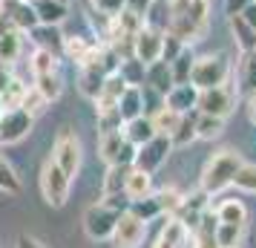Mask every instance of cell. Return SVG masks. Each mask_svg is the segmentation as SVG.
<instances>
[{
  "label": "cell",
  "instance_id": "cell-1",
  "mask_svg": "<svg viewBox=\"0 0 256 248\" xmlns=\"http://www.w3.org/2000/svg\"><path fill=\"white\" fill-rule=\"evenodd\" d=\"M239 165H242V156L236 153V150H219V153H213L208 159L204 170H202V182H198V188L204 190L208 196L224 190L228 185H233V176H236Z\"/></svg>",
  "mask_w": 256,
  "mask_h": 248
},
{
  "label": "cell",
  "instance_id": "cell-2",
  "mask_svg": "<svg viewBox=\"0 0 256 248\" xmlns=\"http://www.w3.org/2000/svg\"><path fill=\"white\" fill-rule=\"evenodd\" d=\"M228 75H230V61H228V55H222V52H216V55H202L193 64L190 84L196 90H210V87L228 84Z\"/></svg>",
  "mask_w": 256,
  "mask_h": 248
},
{
  "label": "cell",
  "instance_id": "cell-3",
  "mask_svg": "<svg viewBox=\"0 0 256 248\" xmlns=\"http://www.w3.org/2000/svg\"><path fill=\"white\" fill-rule=\"evenodd\" d=\"M81 159H84L81 139L75 136V130L60 127L58 136H55V144H52V162H55L70 179H75L78 170H81Z\"/></svg>",
  "mask_w": 256,
  "mask_h": 248
},
{
  "label": "cell",
  "instance_id": "cell-4",
  "mask_svg": "<svg viewBox=\"0 0 256 248\" xmlns=\"http://www.w3.org/2000/svg\"><path fill=\"white\" fill-rule=\"evenodd\" d=\"M70 185H72V179L66 176V173L52 162V156H49L46 162H44V167H40V193H44L46 205L64 208L66 199H70Z\"/></svg>",
  "mask_w": 256,
  "mask_h": 248
},
{
  "label": "cell",
  "instance_id": "cell-5",
  "mask_svg": "<svg viewBox=\"0 0 256 248\" xmlns=\"http://www.w3.org/2000/svg\"><path fill=\"white\" fill-rule=\"evenodd\" d=\"M116 222H118V211L116 208H110L106 202H95V205H90V208L84 211V231H86V236L95 239V242L110 239Z\"/></svg>",
  "mask_w": 256,
  "mask_h": 248
},
{
  "label": "cell",
  "instance_id": "cell-6",
  "mask_svg": "<svg viewBox=\"0 0 256 248\" xmlns=\"http://www.w3.org/2000/svg\"><path fill=\"white\" fill-rule=\"evenodd\" d=\"M173 150V144H170V136H152L150 142H144L136 147V159H132V167H138V170H147V173H156L158 167L167 162V156Z\"/></svg>",
  "mask_w": 256,
  "mask_h": 248
},
{
  "label": "cell",
  "instance_id": "cell-7",
  "mask_svg": "<svg viewBox=\"0 0 256 248\" xmlns=\"http://www.w3.org/2000/svg\"><path fill=\"white\" fill-rule=\"evenodd\" d=\"M35 127V116H29L24 107H9L0 113V144H14L26 139Z\"/></svg>",
  "mask_w": 256,
  "mask_h": 248
},
{
  "label": "cell",
  "instance_id": "cell-8",
  "mask_svg": "<svg viewBox=\"0 0 256 248\" xmlns=\"http://www.w3.org/2000/svg\"><path fill=\"white\" fill-rule=\"evenodd\" d=\"M196 110L198 113H208V116L228 118L233 110H236V93H233L228 84H222V87H210V90H198Z\"/></svg>",
  "mask_w": 256,
  "mask_h": 248
},
{
  "label": "cell",
  "instance_id": "cell-9",
  "mask_svg": "<svg viewBox=\"0 0 256 248\" xmlns=\"http://www.w3.org/2000/svg\"><path fill=\"white\" fill-rule=\"evenodd\" d=\"M144 236H147V222L138 219L132 211H124L118 213V222L112 228V245L116 248H138L144 242Z\"/></svg>",
  "mask_w": 256,
  "mask_h": 248
},
{
  "label": "cell",
  "instance_id": "cell-10",
  "mask_svg": "<svg viewBox=\"0 0 256 248\" xmlns=\"http://www.w3.org/2000/svg\"><path fill=\"white\" fill-rule=\"evenodd\" d=\"M98 156L106 165H132L136 159V144L124 139V133H106L98 136Z\"/></svg>",
  "mask_w": 256,
  "mask_h": 248
},
{
  "label": "cell",
  "instance_id": "cell-11",
  "mask_svg": "<svg viewBox=\"0 0 256 248\" xmlns=\"http://www.w3.org/2000/svg\"><path fill=\"white\" fill-rule=\"evenodd\" d=\"M162 47H164V32L141 26L138 35L132 38V58H138L147 67L152 61H162Z\"/></svg>",
  "mask_w": 256,
  "mask_h": 248
},
{
  "label": "cell",
  "instance_id": "cell-12",
  "mask_svg": "<svg viewBox=\"0 0 256 248\" xmlns=\"http://www.w3.org/2000/svg\"><path fill=\"white\" fill-rule=\"evenodd\" d=\"M64 55L70 61H75L78 67H86V64H92L95 55H98V49L101 44H92V41H86L81 35H64Z\"/></svg>",
  "mask_w": 256,
  "mask_h": 248
},
{
  "label": "cell",
  "instance_id": "cell-13",
  "mask_svg": "<svg viewBox=\"0 0 256 248\" xmlns=\"http://www.w3.org/2000/svg\"><path fill=\"white\" fill-rule=\"evenodd\" d=\"M196 101H198V90L193 87V84H173L170 87V93L164 95V104L173 107L176 113H190V110H196Z\"/></svg>",
  "mask_w": 256,
  "mask_h": 248
},
{
  "label": "cell",
  "instance_id": "cell-14",
  "mask_svg": "<svg viewBox=\"0 0 256 248\" xmlns=\"http://www.w3.org/2000/svg\"><path fill=\"white\" fill-rule=\"evenodd\" d=\"M32 9L38 15V24H46V26H60L70 15V6L64 0H29Z\"/></svg>",
  "mask_w": 256,
  "mask_h": 248
},
{
  "label": "cell",
  "instance_id": "cell-15",
  "mask_svg": "<svg viewBox=\"0 0 256 248\" xmlns=\"http://www.w3.org/2000/svg\"><path fill=\"white\" fill-rule=\"evenodd\" d=\"M127 87L130 84L124 81L118 72L106 75L104 87H101V93H98V98H95V113H98V110H112V107H118V98H121V93H124Z\"/></svg>",
  "mask_w": 256,
  "mask_h": 248
},
{
  "label": "cell",
  "instance_id": "cell-16",
  "mask_svg": "<svg viewBox=\"0 0 256 248\" xmlns=\"http://www.w3.org/2000/svg\"><path fill=\"white\" fill-rule=\"evenodd\" d=\"M144 81L150 84L152 93L164 95L170 93V87H173V72H170V64L167 61H152L147 64V70H144Z\"/></svg>",
  "mask_w": 256,
  "mask_h": 248
},
{
  "label": "cell",
  "instance_id": "cell-17",
  "mask_svg": "<svg viewBox=\"0 0 256 248\" xmlns=\"http://www.w3.org/2000/svg\"><path fill=\"white\" fill-rule=\"evenodd\" d=\"M150 193H152V173L138 170V167H130L127 182H124V196H127L130 202H136V199L150 196Z\"/></svg>",
  "mask_w": 256,
  "mask_h": 248
},
{
  "label": "cell",
  "instance_id": "cell-18",
  "mask_svg": "<svg viewBox=\"0 0 256 248\" xmlns=\"http://www.w3.org/2000/svg\"><path fill=\"white\" fill-rule=\"evenodd\" d=\"M228 24H230V32H233V41H236V47L242 55L248 52H256V29L248 21H244L242 15H230L228 18Z\"/></svg>",
  "mask_w": 256,
  "mask_h": 248
},
{
  "label": "cell",
  "instance_id": "cell-19",
  "mask_svg": "<svg viewBox=\"0 0 256 248\" xmlns=\"http://www.w3.org/2000/svg\"><path fill=\"white\" fill-rule=\"evenodd\" d=\"M187 234H190V231L184 228V222H182V219H176V216H170L167 225L158 231L156 245H152V248H182L187 242Z\"/></svg>",
  "mask_w": 256,
  "mask_h": 248
},
{
  "label": "cell",
  "instance_id": "cell-20",
  "mask_svg": "<svg viewBox=\"0 0 256 248\" xmlns=\"http://www.w3.org/2000/svg\"><path fill=\"white\" fill-rule=\"evenodd\" d=\"M121 133H124L127 142H132L136 147H138V144L150 142L152 136H156V127H152L150 116H136V118H130V121H124Z\"/></svg>",
  "mask_w": 256,
  "mask_h": 248
},
{
  "label": "cell",
  "instance_id": "cell-21",
  "mask_svg": "<svg viewBox=\"0 0 256 248\" xmlns=\"http://www.w3.org/2000/svg\"><path fill=\"white\" fill-rule=\"evenodd\" d=\"M248 234V222H219L216 225V245L219 248H239Z\"/></svg>",
  "mask_w": 256,
  "mask_h": 248
},
{
  "label": "cell",
  "instance_id": "cell-22",
  "mask_svg": "<svg viewBox=\"0 0 256 248\" xmlns=\"http://www.w3.org/2000/svg\"><path fill=\"white\" fill-rule=\"evenodd\" d=\"M118 113L124 121L136 116H144V93H141V87H127L121 98H118Z\"/></svg>",
  "mask_w": 256,
  "mask_h": 248
},
{
  "label": "cell",
  "instance_id": "cell-23",
  "mask_svg": "<svg viewBox=\"0 0 256 248\" xmlns=\"http://www.w3.org/2000/svg\"><path fill=\"white\" fill-rule=\"evenodd\" d=\"M104 72L98 70L95 64H86V67H81V75H78V90H81V95H86V98H98V93H101V87H104Z\"/></svg>",
  "mask_w": 256,
  "mask_h": 248
},
{
  "label": "cell",
  "instance_id": "cell-24",
  "mask_svg": "<svg viewBox=\"0 0 256 248\" xmlns=\"http://www.w3.org/2000/svg\"><path fill=\"white\" fill-rule=\"evenodd\" d=\"M170 21H173V12H170V0H152L150 9L144 12V26H150V29H158V32H167Z\"/></svg>",
  "mask_w": 256,
  "mask_h": 248
},
{
  "label": "cell",
  "instance_id": "cell-25",
  "mask_svg": "<svg viewBox=\"0 0 256 248\" xmlns=\"http://www.w3.org/2000/svg\"><path fill=\"white\" fill-rule=\"evenodd\" d=\"M190 142H196V110H190L182 116L178 127L170 133V144L173 147H187Z\"/></svg>",
  "mask_w": 256,
  "mask_h": 248
},
{
  "label": "cell",
  "instance_id": "cell-26",
  "mask_svg": "<svg viewBox=\"0 0 256 248\" xmlns=\"http://www.w3.org/2000/svg\"><path fill=\"white\" fill-rule=\"evenodd\" d=\"M150 121H152V127H156V133H158V136H170V133L178 127L182 113H176L173 107L162 104V107H156V113L150 116Z\"/></svg>",
  "mask_w": 256,
  "mask_h": 248
},
{
  "label": "cell",
  "instance_id": "cell-27",
  "mask_svg": "<svg viewBox=\"0 0 256 248\" xmlns=\"http://www.w3.org/2000/svg\"><path fill=\"white\" fill-rule=\"evenodd\" d=\"M193 64H196V55L193 49L184 47L173 61H170V72H173V84H187L190 81V72H193Z\"/></svg>",
  "mask_w": 256,
  "mask_h": 248
},
{
  "label": "cell",
  "instance_id": "cell-28",
  "mask_svg": "<svg viewBox=\"0 0 256 248\" xmlns=\"http://www.w3.org/2000/svg\"><path fill=\"white\" fill-rule=\"evenodd\" d=\"M60 61H58V52H52V49H44L38 47L32 52V61H29V70L32 75H46V72H58Z\"/></svg>",
  "mask_w": 256,
  "mask_h": 248
},
{
  "label": "cell",
  "instance_id": "cell-29",
  "mask_svg": "<svg viewBox=\"0 0 256 248\" xmlns=\"http://www.w3.org/2000/svg\"><path fill=\"white\" fill-rule=\"evenodd\" d=\"M20 47H24V41H20V32H18L14 26H9V29L0 32V61H6V64L18 61Z\"/></svg>",
  "mask_w": 256,
  "mask_h": 248
},
{
  "label": "cell",
  "instance_id": "cell-30",
  "mask_svg": "<svg viewBox=\"0 0 256 248\" xmlns=\"http://www.w3.org/2000/svg\"><path fill=\"white\" fill-rule=\"evenodd\" d=\"M32 41H35L38 47L44 49H52V52H60V47H64V35H60L58 26H46V24H38L35 29H32Z\"/></svg>",
  "mask_w": 256,
  "mask_h": 248
},
{
  "label": "cell",
  "instance_id": "cell-31",
  "mask_svg": "<svg viewBox=\"0 0 256 248\" xmlns=\"http://www.w3.org/2000/svg\"><path fill=\"white\" fill-rule=\"evenodd\" d=\"M35 90L46 101H55V98H60V93H64V78H60V72H46V75H35Z\"/></svg>",
  "mask_w": 256,
  "mask_h": 248
},
{
  "label": "cell",
  "instance_id": "cell-32",
  "mask_svg": "<svg viewBox=\"0 0 256 248\" xmlns=\"http://www.w3.org/2000/svg\"><path fill=\"white\" fill-rule=\"evenodd\" d=\"M222 130H224V118L196 110V139H219Z\"/></svg>",
  "mask_w": 256,
  "mask_h": 248
},
{
  "label": "cell",
  "instance_id": "cell-33",
  "mask_svg": "<svg viewBox=\"0 0 256 248\" xmlns=\"http://www.w3.org/2000/svg\"><path fill=\"white\" fill-rule=\"evenodd\" d=\"M0 190H3L6 196H18V193L24 190V185H20V176L14 173L12 162H9L3 153H0Z\"/></svg>",
  "mask_w": 256,
  "mask_h": 248
},
{
  "label": "cell",
  "instance_id": "cell-34",
  "mask_svg": "<svg viewBox=\"0 0 256 248\" xmlns=\"http://www.w3.org/2000/svg\"><path fill=\"white\" fill-rule=\"evenodd\" d=\"M132 165H110L104 176V196H112V193H124V182H127V173Z\"/></svg>",
  "mask_w": 256,
  "mask_h": 248
},
{
  "label": "cell",
  "instance_id": "cell-35",
  "mask_svg": "<svg viewBox=\"0 0 256 248\" xmlns=\"http://www.w3.org/2000/svg\"><path fill=\"white\" fill-rule=\"evenodd\" d=\"M216 219L219 222H248V208H244L239 199H224L219 202V208H216Z\"/></svg>",
  "mask_w": 256,
  "mask_h": 248
},
{
  "label": "cell",
  "instance_id": "cell-36",
  "mask_svg": "<svg viewBox=\"0 0 256 248\" xmlns=\"http://www.w3.org/2000/svg\"><path fill=\"white\" fill-rule=\"evenodd\" d=\"M127 211H132L138 219H144V222H152L156 216H162V205H158V199H156V193H150V196H144V199L130 202Z\"/></svg>",
  "mask_w": 256,
  "mask_h": 248
},
{
  "label": "cell",
  "instance_id": "cell-37",
  "mask_svg": "<svg viewBox=\"0 0 256 248\" xmlns=\"http://www.w3.org/2000/svg\"><path fill=\"white\" fill-rule=\"evenodd\" d=\"M239 90L242 93H256V55L254 52H248V55H242V64H239Z\"/></svg>",
  "mask_w": 256,
  "mask_h": 248
},
{
  "label": "cell",
  "instance_id": "cell-38",
  "mask_svg": "<svg viewBox=\"0 0 256 248\" xmlns=\"http://www.w3.org/2000/svg\"><path fill=\"white\" fill-rule=\"evenodd\" d=\"M95 124H98V136H106V133H118L124 127V118L118 113V107L112 110H98L95 113Z\"/></svg>",
  "mask_w": 256,
  "mask_h": 248
},
{
  "label": "cell",
  "instance_id": "cell-39",
  "mask_svg": "<svg viewBox=\"0 0 256 248\" xmlns=\"http://www.w3.org/2000/svg\"><path fill=\"white\" fill-rule=\"evenodd\" d=\"M144 70H147V67H144L138 58H124L118 64V75H121L130 87H141V84H144Z\"/></svg>",
  "mask_w": 256,
  "mask_h": 248
},
{
  "label": "cell",
  "instance_id": "cell-40",
  "mask_svg": "<svg viewBox=\"0 0 256 248\" xmlns=\"http://www.w3.org/2000/svg\"><path fill=\"white\" fill-rule=\"evenodd\" d=\"M233 185L244 193H256V165H248L242 162L239 170H236V176H233Z\"/></svg>",
  "mask_w": 256,
  "mask_h": 248
},
{
  "label": "cell",
  "instance_id": "cell-41",
  "mask_svg": "<svg viewBox=\"0 0 256 248\" xmlns=\"http://www.w3.org/2000/svg\"><path fill=\"white\" fill-rule=\"evenodd\" d=\"M46 104H49V101H46L40 93H38L35 87H29V90L24 93V98H20V107H24L29 116H40V113L46 110Z\"/></svg>",
  "mask_w": 256,
  "mask_h": 248
},
{
  "label": "cell",
  "instance_id": "cell-42",
  "mask_svg": "<svg viewBox=\"0 0 256 248\" xmlns=\"http://www.w3.org/2000/svg\"><path fill=\"white\" fill-rule=\"evenodd\" d=\"M156 199H158V205H162V213H170L173 216L176 211H178V205H182V193L178 190H173V188H164V190H158L156 193Z\"/></svg>",
  "mask_w": 256,
  "mask_h": 248
},
{
  "label": "cell",
  "instance_id": "cell-43",
  "mask_svg": "<svg viewBox=\"0 0 256 248\" xmlns=\"http://www.w3.org/2000/svg\"><path fill=\"white\" fill-rule=\"evenodd\" d=\"M92 3L95 15H104V18H116L124 9V0H90Z\"/></svg>",
  "mask_w": 256,
  "mask_h": 248
},
{
  "label": "cell",
  "instance_id": "cell-44",
  "mask_svg": "<svg viewBox=\"0 0 256 248\" xmlns=\"http://www.w3.org/2000/svg\"><path fill=\"white\" fill-rule=\"evenodd\" d=\"M182 49H184V44H182V41H178V38H176V35H170V32H164L162 61H167V64H170V61H173L176 55H178V52H182Z\"/></svg>",
  "mask_w": 256,
  "mask_h": 248
},
{
  "label": "cell",
  "instance_id": "cell-45",
  "mask_svg": "<svg viewBox=\"0 0 256 248\" xmlns=\"http://www.w3.org/2000/svg\"><path fill=\"white\" fill-rule=\"evenodd\" d=\"M248 3H254V0H224V15H228V18H230V15H242Z\"/></svg>",
  "mask_w": 256,
  "mask_h": 248
},
{
  "label": "cell",
  "instance_id": "cell-46",
  "mask_svg": "<svg viewBox=\"0 0 256 248\" xmlns=\"http://www.w3.org/2000/svg\"><path fill=\"white\" fill-rule=\"evenodd\" d=\"M150 3L152 0H124V9H130V12H136V15L144 18V12L150 9Z\"/></svg>",
  "mask_w": 256,
  "mask_h": 248
},
{
  "label": "cell",
  "instance_id": "cell-47",
  "mask_svg": "<svg viewBox=\"0 0 256 248\" xmlns=\"http://www.w3.org/2000/svg\"><path fill=\"white\" fill-rule=\"evenodd\" d=\"M14 248H46L40 239H35V236H29V234H20L18 236V245Z\"/></svg>",
  "mask_w": 256,
  "mask_h": 248
},
{
  "label": "cell",
  "instance_id": "cell-48",
  "mask_svg": "<svg viewBox=\"0 0 256 248\" xmlns=\"http://www.w3.org/2000/svg\"><path fill=\"white\" fill-rule=\"evenodd\" d=\"M242 18H244V21H248L250 26H254V29H256V3H248V6H244Z\"/></svg>",
  "mask_w": 256,
  "mask_h": 248
},
{
  "label": "cell",
  "instance_id": "cell-49",
  "mask_svg": "<svg viewBox=\"0 0 256 248\" xmlns=\"http://www.w3.org/2000/svg\"><path fill=\"white\" fill-rule=\"evenodd\" d=\"M248 116H250V121L256 124V93L248 95Z\"/></svg>",
  "mask_w": 256,
  "mask_h": 248
},
{
  "label": "cell",
  "instance_id": "cell-50",
  "mask_svg": "<svg viewBox=\"0 0 256 248\" xmlns=\"http://www.w3.org/2000/svg\"><path fill=\"white\" fill-rule=\"evenodd\" d=\"M182 248H196V245H193V239H190V234H187V242H184Z\"/></svg>",
  "mask_w": 256,
  "mask_h": 248
},
{
  "label": "cell",
  "instance_id": "cell-51",
  "mask_svg": "<svg viewBox=\"0 0 256 248\" xmlns=\"http://www.w3.org/2000/svg\"><path fill=\"white\" fill-rule=\"evenodd\" d=\"M3 110H6V104H3V95H0V113H3Z\"/></svg>",
  "mask_w": 256,
  "mask_h": 248
},
{
  "label": "cell",
  "instance_id": "cell-52",
  "mask_svg": "<svg viewBox=\"0 0 256 248\" xmlns=\"http://www.w3.org/2000/svg\"><path fill=\"white\" fill-rule=\"evenodd\" d=\"M64 3H70V0H64Z\"/></svg>",
  "mask_w": 256,
  "mask_h": 248
},
{
  "label": "cell",
  "instance_id": "cell-53",
  "mask_svg": "<svg viewBox=\"0 0 256 248\" xmlns=\"http://www.w3.org/2000/svg\"><path fill=\"white\" fill-rule=\"evenodd\" d=\"M254 3H256V0H254Z\"/></svg>",
  "mask_w": 256,
  "mask_h": 248
},
{
  "label": "cell",
  "instance_id": "cell-54",
  "mask_svg": "<svg viewBox=\"0 0 256 248\" xmlns=\"http://www.w3.org/2000/svg\"><path fill=\"white\" fill-rule=\"evenodd\" d=\"M254 55H256V52H254Z\"/></svg>",
  "mask_w": 256,
  "mask_h": 248
}]
</instances>
